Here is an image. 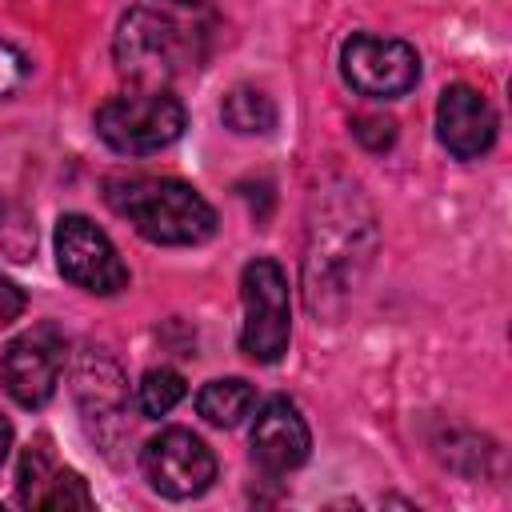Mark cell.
Returning <instances> with one entry per match:
<instances>
[{"label": "cell", "instance_id": "30bf717a", "mask_svg": "<svg viewBox=\"0 0 512 512\" xmlns=\"http://www.w3.org/2000/svg\"><path fill=\"white\" fill-rule=\"evenodd\" d=\"M252 460L280 476V472H292L308 460V448H312V436H308V424L300 416V408L288 400V396H272L256 420H252Z\"/></svg>", "mask_w": 512, "mask_h": 512}, {"label": "cell", "instance_id": "ffe728a7", "mask_svg": "<svg viewBox=\"0 0 512 512\" xmlns=\"http://www.w3.org/2000/svg\"><path fill=\"white\" fill-rule=\"evenodd\" d=\"M8 452H12V424H8L4 416H0V468H4Z\"/></svg>", "mask_w": 512, "mask_h": 512}, {"label": "cell", "instance_id": "8fae6325", "mask_svg": "<svg viewBox=\"0 0 512 512\" xmlns=\"http://www.w3.org/2000/svg\"><path fill=\"white\" fill-rule=\"evenodd\" d=\"M16 496L24 508H92V492L84 484L80 472L60 468L44 448H28L20 460V476H16Z\"/></svg>", "mask_w": 512, "mask_h": 512}, {"label": "cell", "instance_id": "e0dca14e", "mask_svg": "<svg viewBox=\"0 0 512 512\" xmlns=\"http://www.w3.org/2000/svg\"><path fill=\"white\" fill-rule=\"evenodd\" d=\"M352 132H356V140H360L364 148H372V152H384V148L396 140V124H392L388 116H360V120L352 124Z\"/></svg>", "mask_w": 512, "mask_h": 512}, {"label": "cell", "instance_id": "5bb4252c", "mask_svg": "<svg viewBox=\"0 0 512 512\" xmlns=\"http://www.w3.org/2000/svg\"><path fill=\"white\" fill-rule=\"evenodd\" d=\"M220 120H224L232 132H240V136H260V132H272V124H276V104H272V96H264L260 88L240 84V88H232V92L224 96Z\"/></svg>", "mask_w": 512, "mask_h": 512}, {"label": "cell", "instance_id": "4fadbf2b", "mask_svg": "<svg viewBox=\"0 0 512 512\" xmlns=\"http://www.w3.org/2000/svg\"><path fill=\"white\" fill-rule=\"evenodd\" d=\"M76 396H80L88 420L92 416H116L124 404V380H120L116 364L104 356H88L76 372Z\"/></svg>", "mask_w": 512, "mask_h": 512}, {"label": "cell", "instance_id": "ac0fdd59", "mask_svg": "<svg viewBox=\"0 0 512 512\" xmlns=\"http://www.w3.org/2000/svg\"><path fill=\"white\" fill-rule=\"evenodd\" d=\"M24 76H28V64H24V56L8 44V40H0V100H8L20 84H24Z\"/></svg>", "mask_w": 512, "mask_h": 512}, {"label": "cell", "instance_id": "2e32d148", "mask_svg": "<svg viewBox=\"0 0 512 512\" xmlns=\"http://www.w3.org/2000/svg\"><path fill=\"white\" fill-rule=\"evenodd\" d=\"M0 244L12 252V260H28L36 248V228L28 224V216L20 208H4L0 212Z\"/></svg>", "mask_w": 512, "mask_h": 512}, {"label": "cell", "instance_id": "d6986e66", "mask_svg": "<svg viewBox=\"0 0 512 512\" xmlns=\"http://www.w3.org/2000/svg\"><path fill=\"white\" fill-rule=\"evenodd\" d=\"M20 312H24V292L12 280H0V328L20 320Z\"/></svg>", "mask_w": 512, "mask_h": 512}, {"label": "cell", "instance_id": "6da1fadb", "mask_svg": "<svg viewBox=\"0 0 512 512\" xmlns=\"http://www.w3.org/2000/svg\"><path fill=\"white\" fill-rule=\"evenodd\" d=\"M104 200L152 244H204L216 232L212 204L184 180L168 176H116L104 184Z\"/></svg>", "mask_w": 512, "mask_h": 512}, {"label": "cell", "instance_id": "277c9868", "mask_svg": "<svg viewBox=\"0 0 512 512\" xmlns=\"http://www.w3.org/2000/svg\"><path fill=\"white\" fill-rule=\"evenodd\" d=\"M240 300H244V328L240 348L256 364H276L288 352L292 336V304H288V276L276 260L256 256L240 272Z\"/></svg>", "mask_w": 512, "mask_h": 512}, {"label": "cell", "instance_id": "ba28073f", "mask_svg": "<svg viewBox=\"0 0 512 512\" xmlns=\"http://www.w3.org/2000/svg\"><path fill=\"white\" fill-rule=\"evenodd\" d=\"M64 372V340L52 324L16 336L0 356V380L20 408H44Z\"/></svg>", "mask_w": 512, "mask_h": 512}, {"label": "cell", "instance_id": "52a82bcc", "mask_svg": "<svg viewBox=\"0 0 512 512\" xmlns=\"http://www.w3.org/2000/svg\"><path fill=\"white\" fill-rule=\"evenodd\" d=\"M140 468L148 484L168 500H192L216 480L212 448L188 428H164L160 436H152L140 452Z\"/></svg>", "mask_w": 512, "mask_h": 512}, {"label": "cell", "instance_id": "44dd1931", "mask_svg": "<svg viewBox=\"0 0 512 512\" xmlns=\"http://www.w3.org/2000/svg\"><path fill=\"white\" fill-rule=\"evenodd\" d=\"M172 4H200V0H172Z\"/></svg>", "mask_w": 512, "mask_h": 512}, {"label": "cell", "instance_id": "3957f363", "mask_svg": "<svg viewBox=\"0 0 512 512\" xmlns=\"http://www.w3.org/2000/svg\"><path fill=\"white\" fill-rule=\"evenodd\" d=\"M112 56H116V72L132 88H168V80L188 60V36L172 16L152 8H132L116 24Z\"/></svg>", "mask_w": 512, "mask_h": 512}, {"label": "cell", "instance_id": "7c38bea8", "mask_svg": "<svg viewBox=\"0 0 512 512\" xmlns=\"http://www.w3.org/2000/svg\"><path fill=\"white\" fill-rule=\"evenodd\" d=\"M256 408V388L244 376H224V380H208L196 392V412L216 424V428H236L248 412Z\"/></svg>", "mask_w": 512, "mask_h": 512}, {"label": "cell", "instance_id": "8992f818", "mask_svg": "<svg viewBox=\"0 0 512 512\" xmlns=\"http://www.w3.org/2000/svg\"><path fill=\"white\" fill-rule=\"evenodd\" d=\"M340 68H344V80L372 100H396L412 92L420 80V56L412 44L392 36H368V32L344 40Z\"/></svg>", "mask_w": 512, "mask_h": 512}, {"label": "cell", "instance_id": "9c48e42d", "mask_svg": "<svg viewBox=\"0 0 512 512\" xmlns=\"http://www.w3.org/2000/svg\"><path fill=\"white\" fill-rule=\"evenodd\" d=\"M436 136L456 160H480L496 140V112L476 88L452 84L436 104Z\"/></svg>", "mask_w": 512, "mask_h": 512}, {"label": "cell", "instance_id": "7a4b0ae2", "mask_svg": "<svg viewBox=\"0 0 512 512\" xmlns=\"http://www.w3.org/2000/svg\"><path fill=\"white\" fill-rule=\"evenodd\" d=\"M184 132V104L168 88H132L96 108V136L120 156H148Z\"/></svg>", "mask_w": 512, "mask_h": 512}, {"label": "cell", "instance_id": "9a60e30c", "mask_svg": "<svg viewBox=\"0 0 512 512\" xmlns=\"http://www.w3.org/2000/svg\"><path fill=\"white\" fill-rule=\"evenodd\" d=\"M184 392H188V384H184V376L176 368H152L136 384V404H140L144 416L160 420V416H168L184 400Z\"/></svg>", "mask_w": 512, "mask_h": 512}, {"label": "cell", "instance_id": "5b68a950", "mask_svg": "<svg viewBox=\"0 0 512 512\" xmlns=\"http://www.w3.org/2000/svg\"><path fill=\"white\" fill-rule=\"evenodd\" d=\"M56 264L60 276L92 296H112L128 288V268L116 252V244L96 228L88 216L68 212L56 220Z\"/></svg>", "mask_w": 512, "mask_h": 512}]
</instances>
